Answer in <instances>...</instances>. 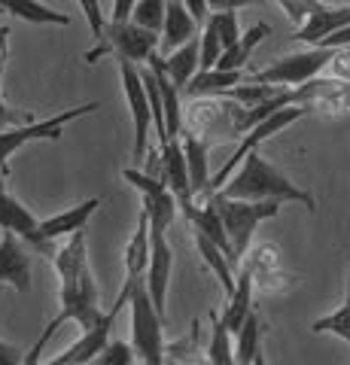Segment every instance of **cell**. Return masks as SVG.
<instances>
[{
  "mask_svg": "<svg viewBox=\"0 0 350 365\" xmlns=\"http://www.w3.org/2000/svg\"><path fill=\"white\" fill-rule=\"evenodd\" d=\"M52 265L58 271V299H61V311L55 314L43 335L34 341V347L25 353L21 365H40V353L46 350V344L55 338V332L64 323H76L86 332L92 329L104 311L98 304V283L92 277V268H88V250H86V228L67 235V241L55 250Z\"/></svg>",
  "mask_w": 350,
  "mask_h": 365,
  "instance_id": "obj_1",
  "label": "cell"
},
{
  "mask_svg": "<svg viewBox=\"0 0 350 365\" xmlns=\"http://www.w3.org/2000/svg\"><path fill=\"white\" fill-rule=\"evenodd\" d=\"M217 192L225 198H241V201H280V204L296 201V204H304L308 210H317V201H314L311 192L299 189L284 170H277L259 150L247 153L241 170L225 180Z\"/></svg>",
  "mask_w": 350,
  "mask_h": 365,
  "instance_id": "obj_2",
  "label": "cell"
},
{
  "mask_svg": "<svg viewBox=\"0 0 350 365\" xmlns=\"http://www.w3.org/2000/svg\"><path fill=\"white\" fill-rule=\"evenodd\" d=\"M210 198H213V207H217L225 235H229V244H232V271H238L241 262L247 259V253H250V241H253V232L259 228V222L274 220L284 204L280 201L225 198L220 192H210Z\"/></svg>",
  "mask_w": 350,
  "mask_h": 365,
  "instance_id": "obj_3",
  "label": "cell"
},
{
  "mask_svg": "<svg viewBox=\"0 0 350 365\" xmlns=\"http://www.w3.org/2000/svg\"><path fill=\"white\" fill-rule=\"evenodd\" d=\"M153 52H159V34L146 31V28H138L134 21H113L107 19L104 21V31H101V37L95 40V49H88L83 55L86 64H95L98 58H104V55H113V58L119 61H134L140 64L146 61Z\"/></svg>",
  "mask_w": 350,
  "mask_h": 365,
  "instance_id": "obj_4",
  "label": "cell"
},
{
  "mask_svg": "<svg viewBox=\"0 0 350 365\" xmlns=\"http://www.w3.org/2000/svg\"><path fill=\"white\" fill-rule=\"evenodd\" d=\"M98 110V101L92 104H83V107H71V110H61L55 116L43 119V122H25V125H13V128L0 131V189H6V177H9V158H13L25 143L34 140H58L64 134V128L71 125L73 119L88 116V113Z\"/></svg>",
  "mask_w": 350,
  "mask_h": 365,
  "instance_id": "obj_5",
  "label": "cell"
},
{
  "mask_svg": "<svg viewBox=\"0 0 350 365\" xmlns=\"http://www.w3.org/2000/svg\"><path fill=\"white\" fill-rule=\"evenodd\" d=\"M128 304H131V350H134V356H138L140 362L162 365L165 362V344H162L165 319L155 314L143 277L134 283V289L128 295Z\"/></svg>",
  "mask_w": 350,
  "mask_h": 365,
  "instance_id": "obj_6",
  "label": "cell"
},
{
  "mask_svg": "<svg viewBox=\"0 0 350 365\" xmlns=\"http://www.w3.org/2000/svg\"><path fill=\"white\" fill-rule=\"evenodd\" d=\"M308 116V107H302V104H289V107H280V110H274L271 116H265V119H259L256 125H250L244 134V140L238 143V150H235L225 162L220 165V170L217 174H210L207 177V192H217L225 180L232 177V170H235V165H241L244 162V155L247 153H253V150H259L265 140H271L274 134H280L284 128H289L292 122H299V119H304Z\"/></svg>",
  "mask_w": 350,
  "mask_h": 365,
  "instance_id": "obj_7",
  "label": "cell"
},
{
  "mask_svg": "<svg viewBox=\"0 0 350 365\" xmlns=\"http://www.w3.org/2000/svg\"><path fill=\"white\" fill-rule=\"evenodd\" d=\"M335 49L329 46H314L308 52H296V55H284L277 58L274 64L256 71L250 83H262V86H299V83H308V79L320 76V71H326V64L332 61Z\"/></svg>",
  "mask_w": 350,
  "mask_h": 365,
  "instance_id": "obj_8",
  "label": "cell"
},
{
  "mask_svg": "<svg viewBox=\"0 0 350 365\" xmlns=\"http://www.w3.org/2000/svg\"><path fill=\"white\" fill-rule=\"evenodd\" d=\"M119 76H122V91H125V104L131 110V122H134L131 158L140 168V162L146 158V137H150V128H153V110H150V101H146V88H143L138 64L119 61Z\"/></svg>",
  "mask_w": 350,
  "mask_h": 365,
  "instance_id": "obj_9",
  "label": "cell"
},
{
  "mask_svg": "<svg viewBox=\"0 0 350 365\" xmlns=\"http://www.w3.org/2000/svg\"><path fill=\"white\" fill-rule=\"evenodd\" d=\"M122 180L131 182V186L143 195L140 207L146 210V216H150V228H162V232H168L171 222L177 220V198H174V192L168 189V182L162 177L143 174L140 168H125L122 170Z\"/></svg>",
  "mask_w": 350,
  "mask_h": 365,
  "instance_id": "obj_10",
  "label": "cell"
},
{
  "mask_svg": "<svg viewBox=\"0 0 350 365\" xmlns=\"http://www.w3.org/2000/svg\"><path fill=\"white\" fill-rule=\"evenodd\" d=\"M174 271V250L168 244V232L162 228H150V262L143 271V283L150 292V302L155 307V314L168 319V283H171Z\"/></svg>",
  "mask_w": 350,
  "mask_h": 365,
  "instance_id": "obj_11",
  "label": "cell"
},
{
  "mask_svg": "<svg viewBox=\"0 0 350 365\" xmlns=\"http://www.w3.org/2000/svg\"><path fill=\"white\" fill-rule=\"evenodd\" d=\"M37 225H40V220L25 207V204H21L19 198L9 195L6 189H0V232H13V235H19L31 250H37L40 256L52 259L55 253L40 241Z\"/></svg>",
  "mask_w": 350,
  "mask_h": 365,
  "instance_id": "obj_12",
  "label": "cell"
},
{
  "mask_svg": "<svg viewBox=\"0 0 350 365\" xmlns=\"http://www.w3.org/2000/svg\"><path fill=\"white\" fill-rule=\"evenodd\" d=\"M146 262H150V216H146V210L140 207V213H138V228H134L131 241H128V247H125V280H122V289H119V295H116V302H113V307H116V311H122V307L128 304V295H131V289H134V283L143 277Z\"/></svg>",
  "mask_w": 350,
  "mask_h": 365,
  "instance_id": "obj_13",
  "label": "cell"
},
{
  "mask_svg": "<svg viewBox=\"0 0 350 365\" xmlns=\"http://www.w3.org/2000/svg\"><path fill=\"white\" fill-rule=\"evenodd\" d=\"M0 287L16 292L31 289V250L13 232H0Z\"/></svg>",
  "mask_w": 350,
  "mask_h": 365,
  "instance_id": "obj_14",
  "label": "cell"
},
{
  "mask_svg": "<svg viewBox=\"0 0 350 365\" xmlns=\"http://www.w3.org/2000/svg\"><path fill=\"white\" fill-rule=\"evenodd\" d=\"M116 317H119V311H116V307H110V311L101 317L92 329H86V332L80 335V341H73V344L67 347L61 356H55L46 365H88L110 341V329L116 326Z\"/></svg>",
  "mask_w": 350,
  "mask_h": 365,
  "instance_id": "obj_15",
  "label": "cell"
},
{
  "mask_svg": "<svg viewBox=\"0 0 350 365\" xmlns=\"http://www.w3.org/2000/svg\"><path fill=\"white\" fill-rule=\"evenodd\" d=\"M98 207H101V198H88V201L76 204V207H71V210L55 213V216H49V220H43V222L37 225L40 241L55 253V250H58V247H55V241H58V237L73 235V232H80V228H86Z\"/></svg>",
  "mask_w": 350,
  "mask_h": 365,
  "instance_id": "obj_16",
  "label": "cell"
},
{
  "mask_svg": "<svg viewBox=\"0 0 350 365\" xmlns=\"http://www.w3.org/2000/svg\"><path fill=\"white\" fill-rule=\"evenodd\" d=\"M350 25V4L347 6H329V4H320L314 13L304 19V25H299V31L292 34L289 40L296 43H308V46H317L326 34H332L338 28Z\"/></svg>",
  "mask_w": 350,
  "mask_h": 365,
  "instance_id": "obj_17",
  "label": "cell"
},
{
  "mask_svg": "<svg viewBox=\"0 0 350 365\" xmlns=\"http://www.w3.org/2000/svg\"><path fill=\"white\" fill-rule=\"evenodd\" d=\"M162 37H159V49L168 55L177 46H183L189 37L198 34V21L189 16V9L183 6V0H165V19H162Z\"/></svg>",
  "mask_w": 350,
  "mask_h": 365,
  "instance_id": "obj_18",
  "label": "cell"
},
{
  "mask_svg": "<svg viewBox=\"0 0 350 365\" xmlns=\"http://www.w3.org/2000/svg\"><path fill=\"white\" fill-rule=\"evenodd\" d=\"M180 146H183V155H186V170H189V186H192V195L195 192H205L207 189V155H210V143L207 137L195 131V128H186L180 131Z\"/></svg>",
  "mask_w": 350,
  "mask_h": 365,
  "instance_id": "obj_19",
  "label": "cell"
},
{
  "mask_svg": "<svg viewBox=\"0 0 350 365\" xmlns=\"http://www.w3.org/2000/svg\"><path fill=\"white\" fill-rule=\"evenodd\" d=\"M253 271L250 265H244L241 262V271H238V280H235V289L229 295V302H225V311L220 314V323L225 326V332L235 335L244 323V317L253 311Z\"/></svg>",
  "mask_w": 350,
  "mask_h": 365,
  "instance_id": "obj_20",
  "label": "cell"
},
{
  "mask_svg": "<svg viewBox=\"0 0 350 365\" xmlns=\"http://www.w3.org/2000/svg\"><path fill=\"white\" fill-rule=\"evenodd\" d=\"M244 83V71H217V67H210V71H198L195 76L189 79V83L180 88V98H217L222 95L225 88Z\"/></svg>",
  "mask_w": 350,
  "mask_h": 365,
  "instance_id": "obj_21",
  "label": "cell"
},
{
  "mask_svg": "<svg viewBox=\"0 0 350 365\" xmlns=\"http://www.w3.org/2000/svg\"><path fill=\"white\" fill-rule=\"evenodd\" d=\"M268 34H271V25H265V21L247 28L241 37L229 46V49H222V55L217 58V64H213V67H217V71H244V64L250 61L253 49L268 37Z\"/></svg>",
  "mask_w": 350,
  "mask_h": 365,
  "instance_id": "obj_22",
  "label": "cell"
},
{
  "mask_svg": "<svg viewBox=\"0 0 350 365\" xmlns=\"http://www.w3.org/2000/svg\"><path fill=\"white\" fill-rule=\"evenodd\" d=\"M165 73L177 88H183L189 79L198 73V34L195 37H189L183 46H177L174 52H168Z\"/></svg>",
  "mask_w": 350,
  "mask_h": 365,
  "instance_id": "obj_23",
  "label": "cell"
},
{
  "mask_svg": "<svg viewBox=\"0 0 350 365\" xmlns=\"http://www.w3.org/2000/svg\"><path fill=\"white\" fill-rule=\"evenodd\" d=\"M0 13H9L21 21H31V25H71V16L55 13L40 0H0Z\"/></svg>",
  "mask_w": 350,
  "mask_h": 365,
  "instance_id": "obj_24",
  "label": "cell"
},
{
  "mask_svg": "<svg viewBox=\"0 0 350 365\" xmlns=\"http://www.w3.org/2000/svg\"><path fill=\"white\" fill-rule=\"evenodd\" d=\"M192 235H195V247H198L201 262H205V265L210 268L213 277L220 280L222 292H225V295H232V289H235V271H232V265H229V259H225V253H222V250H220L217 244L210 241L207 235H201L198 228H195Z\"/></svg>",
  "mask_w": 350,
  "mask_h": 365,
  "instance_id": "obj_25",
  "label": "cell"
},
{
  "mask_svg": "<svg viewBox=\"0 0 350 365\" xmlns=\"http://www.w3.org/2000/svg\"><path fill=\"white\" fill-rule=\"evenodd\" d=\"M311 332L314 335H335V338H341V341L350 344V268H347V289H344L341 307L332 311V314H326V317H320V319H314Z\"/></svg>",
  "mask_w": 350,
  "mask_h": 365,
  "instance_id": "obj_26",
  "label": "cell"
},
{
  "mask_svg": "<svg viewBox=\"0 0 350 365\" xmlns=\"http://www.w3.org/2000/svg\"><path fill=\"white\" fill-rule=\"evenodd\" d=\"M207 359H210V365H235L232 335L225 332V326L220 323V314H210V344H207Z\"/></svg>",
  "mask_w": 350,
  "mask_h": 365,
  "instance_id": "obj_27",
  "label": "cell"
},
{
  "mask_svg": "<svg viewBox=\"0 0 350 365\" xmlns=\"http://www.w3.org/2000/svg\"><path fill=\"white\" fill-rule=\"evenodd\" d=\"M6 55H9V28L0 25V125H25L31 122L25 113L6 107L4 101V71H6Z\"/></svg>",
  "mask_w": 350,
  "mask_h": 365,
  "instance_id": "obj_28",
  "label": "cell"
},
{
  "mask_svg": "<svg viewBox=\"0 0 350 365\" xmlns=\"http://www.w3.org/2000/svg\"><path fill=\"white\" fill-rule=\"evenodd\" d=\"M162 19H165V0H138L128 16V21H134L138 28H146L153 34L162 31Z\"/></svg>",
  "mask_w": 350,
  "mask_h": 365,
  "instance_id": "obj_29",
  "label": "cell"
},
{
  "mask_svg": "<svg viewBox=\"0 0 350 365\" xmlns=\"http://www.w3.org/2000/svg\"><path fill=\"white\" fill-rule=\"evenodd\" d=\"M134 362V350L125 341H107L104 350L88 362V365H131Z\"/></svg>",
  "mask_w": 350,
  "mask_h": 365,
  "instance_id": "obj_30",
  "label": "cell"
},
{
  "mask_svg": "<svg viewBox=\"0 0 350 365\" xmlns=\"http://www.w3.org/2000/svg\"><path fill=\"white\" fill-rule=\"evenodd\" d=\"M210 21L217 25V34H220V43L222 49H229V46L241 37V25H238V13H213Z\"/></svg>",
  "mask_w": 350,
  "mask_h": 365,
  "instance_id": "obj_31",
  "label": "cell"
},
{
  "mask_svg": "<svg viewBox=\"0 0 350 365\" xmlns=\"http://www.w3.org/2000/svg\"><path fill=\"white\" fill-rule=\"evenodd\" d=\"M274 4L284 9L289 21H296V25H304V19H308L314 9L323 4V0H274Z\"/></svg>",
  "mask_w": 350,
  "mask_h": 365,
  "instance_id": "obj_32",
  "label": "cell"
},
{
  "mask_svg": "<svg viewBox=\"0 0 350 365\" xmlns=\"http://www.w3.org/2000/svg\"><path fill=\"white\" fill-rule=\"evenodd\" d=\"M329 67V76L335 79H350V46H341V49H335L332 61L326 64Z\"/></svg>",
  "mask_w": 350,
  "mask_h": 365,
  "instance_id": "obj_33",
  "label": "cell"
},
{
  "mask_svg": "<svg viewBox=\"0 0 350 365\" xmlns=\"http://www.w3.org/2000/svg\"><path fill=\"white\" fill-rule=\"evenodd\" d=\"M207 4V13L213 9V13H238L241 6H250L256 4V0H205Z\"/></svg>",
  "mask_w": 350,
  "mask_h": 365,
  "instance_id": "obj_34",
  "label": "cell"
},
{
  "mask_svg": "<svg viewBox=\"0 0 350 365\" xmlns=\"http://www.w3.org/2000/svg\"><path fill=\"white\" fill-rule=\"evenodd\" d=\"M21 359H25V350L0 341V365H21Z\"/></svg>",
  "mask_w": 350,
  "mask_h": 365,
  "instance_id": "obj_35",
  "label": "cell"
},
{
  "mask_svg": "<svg viewBox=\"0 0 350 365\" xmlns=\"http://www.w3.org/2000/svg\"><path fill=\"white\" fill-rule=\"evenodd\" d=\"M183 6L189 9V16L198 21V28H201V21L207 19V4L205 0H183Z\"/></svg>",
  "mask_w": 350,
  "mask_h": 365,
  "instance_id": "obj_36",
  "label": "cell"
},
{
  "mask_svg": "<svg viewBox=\"0 0 350 365\" xmlns=\"http://www.w3.org/2000/svg\"><path fill=\"white\" fill-rule=\"evenodd\" d=\"M253 365H268V359H265V350H262V347L256 350V356H253Z\"/></svg>",
  "mask_w": 350,
  "mask_h": 365,
  "instance_id": "obj_37",
  "label": "cell"
},
{
  "mask_svg": "<svg viewBox=\"0 0 350 365\" xmlns=\"http://www.w3.org/2000/svg\"><path fill=\"white\" fill-rule=\"evenodd\" d=\"M140 365H153V362H140Z\"/></svg>",
  "mask_w": 350,
  "mask_h": 365,
  "instance_id": "obj_38",
  "label": "cell"
}]
</instances>
